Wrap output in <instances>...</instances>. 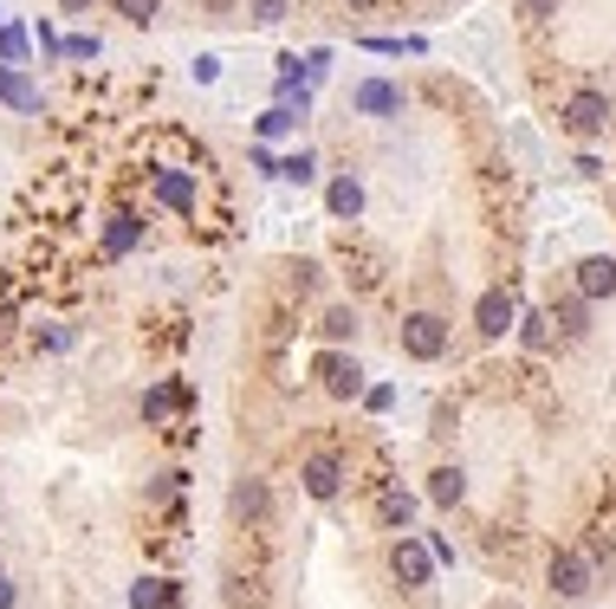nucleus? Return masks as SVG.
Masks as SVG:
<instances>
[{"label": "nucleus", "mask_w": 616, "mask_h": 609, "mask_svg": "<svg viewBox=\"0 0 616 609\" xmlns=\"http://www.w3.org/2000/svg\"><path fill=\"white\" fill-rule=\"evenodd\" d=\"M441 350H448V318H435V311H409V318H403V357L435 363Z\"/></svg>", "instance_id": "obj_1"}, {"label": "nucleus", "mask_w": 616, "mask_h": 609, "mask_svg": "<svg viewBox=\"0 0 616 609\" xmlns=\"http://www.w3.org/2000/svg\"><path fill=\"white\" fill-rule=\"evenodd\" d=\"M389 571L403 577V590H423L428 577H435V551H428L423 538H396V551H389Z\"/></svg>", "instance_id": "obj_2"}, {"label": "nucleus", "mask_w": 616, "mask_h": 609, "mask_svg": "<svg viewBox=\"0 0 616 609\" xmlns=\"http://www.w3.org/2000/svg\"><path fill=\"white\" fill-rule=\"evenodd\" d=\"M513 325H519V299H513L506 286L480 292V304H474V331H480V338H506Z\"/></svg>", "instance_id": "obj_3"}, {"label": "nucleus", "mask_w": 616, "mask_h": 609, "mask_svg": "<svg viewBox=\"0 0 616 609\" xmlns=\"http://www.w3.org/2000/svg\"><path fill=\"white\" fill-rule=\"evenodd\" d=\"M565 130H572V137H604V130H610V98H604V91H578V98L565 104Z\"/></svg>", "instance_id": "obj_4"}, {"label": "nucleus", "mask_w": 616, "mask_h": 609, "mask_svg": "<svg viewBox=\"0 0 616 609\" xmlns=\"http://www.w3.org/2000/svg\"><path fill=\"white\" fill-rule=\"evenodd\" d=\"M318 382H325V396H338V402H357V396H364V370H357V357H345V350L318 357Z\"/></svg>", "instance_id": "obj_5"}, {"label": "nucleus", "mask_w": 616, "mask_h": 609, "mask_svg": "<svg viewBox=\"0 0 616 609\" xmlns=\"http://www.w3.org/2000/svg\"><path fill=\"white\" fill-rule=\"evenodd\" d=\"M350 104H357V117H403V84H389V78H364L357 91H350Z\"/></svg>", "instance_id": "obj_6"}, {"label": "nucleus", "mask_w": 616, "mask_h": 609, "mask_svg": "<svg viewBox=\"0 0 616 609\" xmlns=\"http://www.w3.org/2000/svg\"><path fill=\"white\" fill-rule=\"evenodd\" d=\"M299 480H306L311 499H338V493H345V460H338V455H311Z\"/></svg>", "instance_id": "obj_7"}, {"label": "nucleus", "mask_w": 616, "mask_h": 609, "mask_svg": "<svg viewBox=\"0 0 616 609\" xmlns=\"http://www.w3.org/2000/svg\"><path fill=\"white\" fill-rule=\"evenodd\" d=\"M552 590H558V597H584V590H590V558L558 551V558H552Z\"/></svg>", "instance_id": "obj_8"}, {"label": "nucleus", "mask_w": 616, "mask_h": 609, "mask_svg": "<svg viewBox=\"0 0 616 609\" xmlns=\"http://www.w3.org/2000/svg\"><path fill=\"white\" fill-rule=\"evenodd\" d=\"M325 208H331V221H357V214H364V182H357V176H338V182L325 189Z\"/></svg>", "instance_id": "obj_9"}, {"label": "nucleus", "mask_w": 616, "mask_h": 609, "mask_svg": "<svg viewBox=\"0 0 616 609\" xmlns=\"http://www.w3.org/2000/svg\"><path fill=\"white\" fill-rule=\"evenodd\" d=\"M156 201L176 208V214H195V182L182 169H162V176H156Z\"/></svg>", "instance_id": "obj_10"}, {"label": "nucleus", "mask_w": 616, "mask_h": 609, "mask_svg": "<svg viewBox=\"0 0 616 609\" xmlns=\"http://www.w3.org/2000/svg\"><path fill=\"white\" fill-rule=\"evenodd\" d=\"M0 104H13V111L33 117L39 111V84H33V78H20L13 66H0Z\"/></svg>", "instance_id": "obj_11"}, {"label": "nucleus", "mask_w": 616, "mask_h": 609, "mask_svg": "<svg viewBox=\"0 0 616 609\" xmlns=\"http://www.w3.org/2000/svg\"><path fill=\"white\" fill-rule=\"evenodd\" d=\"M578 292H584V299H610V292H616V260H604V253H597V260H584V267H578Z\"/></svg>", "instance_id": "obj_12"}, {"label": "nucleus", "mask_w": 616, "mask_h": 609, "mask_svg": "<svg viewBox=\"0 0 616 609\" xmlns=\"http://www.w3.org/2000/svg\"><path fill=\"white\" fill-rule=\"evenodd\" d=\"M234 512H240V519H254V526H267V519H272L267 487H260V480H240V487H234Z\"/></svg>", "instance_id": "obj_13"}, {"label": "nucleus", "mask_w": 616, "mask_h": 609, "mask_svg": "<svg viewBox=\"0 0 616 609\" xmlns=\"http://www.w3.org/2000/svg\"><path fill=\"white\" fill-rule=\"evenodd\" d=\"M137 240H143V221H137V214H111V228H105V253H111V260H123Z\"/></svg>", "instance_id": "obj_14"}, {"label": "nucleus", "mask_w": 616, "mask_h": 609, "mask_svg": "<svg viewBox=\"0 0 616 609\" xmlns=\"http://www.w3.org/2000/svg\"><path fill=\"white\" fill-rule=\"evenodd\" d=\"M182 402H189V389H182V382H156L150 396H143V416H150V421H169Z\"/></svg>", "instance_id": "obj_15"}, {"label": "nucleus", "mask_w": 616, "mask_h": 609, "mask_svg": "<svg viewBox=\"0 0 616 609\" xmlns=\"http://www.w3.org/2000/svg\"><path fill=\"white\" fill-rule=\"evenodd\" d=\"M461 493H467V473H461V467H435V473H428V499H435V506H455Z\"/></svg>", "instance_id": "obj_16"}, {"label": "nucleus", "mask_w": 616, "mask_h": 609, "mask_svg": "<svg viewBox=\"0 0 616 609\" xmlns=\"http://www.w3.org/2000/svg\"><path fill=\"white\" fill-rule=\"evenodd\" d=\"M552 325H565V338H584V331H590V299H565L558 304V311H552Z\"/></svg>", "instance_id": "obj_17"}, {"label": "nucleus", "mask_w": 616, "mask_h": 609, "mask_svg": "<svg viewBox=\"0 0 616 609\" xmlns=\"http://www.w3.org/2000/svg\"><path fill=\"white\" fill-rule=\"evenodd\" d=\"M169 603H176V583H162V577H143L130 590V609H169Z\"/></svg>", "instance_id": "obj_18"}, {"label": "nucleus", "mask_w": 616, "mask_h": 609, "mask_svg": "<svg viewBox=\"0 0 616 609\" xmlns=\"http://www.w3.org/2000/svg\"><path fill=\"white\" fill-rule=\"evenodd\" d=\"M331 343H345V338H357V311L350 304H338V311H325V325H318Z\"/></svg>", "instance_id": "obj_19"}, {"label": "nucleus", "mask_w": 616, "mask_h": 609, "mask_svg": "<svg viewBox=\"0 0 616 609\" xmlns=\"http://www.w3.org/2000/svg\"><path fill=\"white\" fill-rule=\"evenodd\" d=\"M377 512H384V526H396V532H403V526L416 519V499H409V493H384V506H377Z\"/></svg>", "instance_id": "obj_20"}, {"label": "nucleus", "mask_w": 616, "mask_h": 609, "mask_svg": "<svg viewBox=\"0 0 616 609\" xmlns=\"http://www.w3.org/2000/svg\"><path fill=\"white\" fill-rule=\"evenodd\" d=\"M279 176H286V182H299V189H306L311 176H318V162H311V150H292V156H286V162H279Z\"/></svg>", "instance_id": "obj_21"}, {"label": "nucleus", "mask_w": 616, "mask_h": 609, "mask_svg": "<svg viewBox=\"0 0 616 609\" xmlns=\"http://www.w3.org/2000/svg\"><path fill=\"white\" fill-rule=\"evenodd\" d=\"M292 123H299V111H292V104H272V111L260 117V137H286Z\"/></svg>", "instance_id": "obj_22"}, {"label": "nucleus", "mask_w": 616, "mask_h": 609, "mask_svg": "<svg viewBox=\"0 0 616 609\" xmlns=\"http://www.w3.org/2000/svg\"><path fill=\"white\" fill-rule=\"evenodd\" d=\"M156 7H162V0H117V13H123L130 27H150V20H156Z\"/></svg>", "instance_id": "obj_23"}, {"label": "nucleus", "mask_w": 616, "mask_h": 609, "mask_svg": "<svg viewBox=\"0 0 616 609\" xmlns=\"http://www.w3.org/2000/svg\"><path fill=\"white\" fill-rule=\"evenodd\" d=\"M20 59H27V33L7 27V33H0V66H20Z\"/></svg>", "instance_id": "obj_24"}, {"label": "nucleus", "mask_w": 616, "mask_h": 609, "mask_svg": "<svg viewBox=\"0 0 616 609\" xmlns=\"http://www.w3.org/2000/svg\"><path fill=\"white\" fill-rule=\"evenodd\" d=\"M552 318H519V338H526V350H545L552 343V331H545Z\"/></svg>", "instance_id": "obj_25"}, {"label": "nucleus", "mask_w": 616, "mask_h": 609, "mask_svg": "<svg viewBox=\"0 0 616 609\" xmlns=\"http://www.w3.org/2000/svg\"><path fill=\"white\" fill-rule=\"evenodd\" d=\"M513 13L539 27V20H552V13H558V0H513Z\"/></svg>", "instance_id": "obj_26"}, {"label": "nucleus", "mask_w": 616, "mask_h": 609, "mask_svg": "<svg viewBox=\"0 0 616 609\" xmlns=\"http://www.w3.org/2000/svg\"><path fill=\"white\" fill-rule=\"evenodd\" d=\"M286 20V0H254V27H279Z\"/></svg>", "instance_id": "obj_27"}, {"label": "nucleus", "mask_w": 616, "mask_h": 609, "mask_svg": "<svg viewBox=\"0 0 616 609\" xmlns=\"http://www.w3.org/2000/svg\"><path fill=\"white\" fill-rule=\"evenodd\" d=\"M59 7H66V13H91V0H59Z\"/></svg>", "instance_id": "obj_28"}, {"label": "nucleus", "mask_w": 616, "mask_h": 609, "mask_svg": "<svg viewBox=\"0 0 616 609\" xmlns=\"http://www.w3.org/2000/svg\"><path fill=\"white\" fill-rule=\"evenodd\" d=\"M0 609H13V590H7V577H0Z\"/></svg>", "instance_id": "obj_29"}]
</instances>
